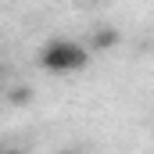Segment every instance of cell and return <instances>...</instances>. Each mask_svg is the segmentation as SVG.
Returning a JSON list of instances; mask_svg holds the SVG:
<instances>
[{"label": "cell", "mask_w": 154, "mask_h": 154, "mask_svg": "<svg viewBox=\"0 0 154 154\" xmlns=\"http://www.w3.org/2000/svg\"><path fill=\"white\" fill-rule=\"evenodd\" d=\"M0 93H4V82H0Z\"/></svg>", "instance_id": "cell-6"}, {"label": "cell", "mask_w": 154, "mask_h": 154, "mask_svg": "<svg viewBox=\"0 0 154 154\" xmlns=\"http://www.w3.org/2000/svg\"><path fill=\"white\" fill-rule=\"evenodd\" d=\"M39 68L50 72V75H68V72H82L90 65V50L75 43V39H50L43 50H39Z\"/></svg>", "instance_id": "cell-1"}, {"label": "cell", "mask_w": 154, "mask_h": 154, "mask_svg": "<svg viewBox=\"0 0 154 154\" xmlns=\"http://www.w3.org/2000/svg\"><path fill=\"white\" fill-rule=\"evenodd\" d=\"M118 29H108V25H104V29H93V32H90V47H86V50H111V47H118Z\"/></svg>", "instance_id": "cell-2"}, {"label": "cell", "mask_w": 154, "mask_h": 154, "mask_svg": "<svg viewBox=\"0 0 154 154\" xmlns=\"http://www.w3.org/2000/svg\"><path fill=\"white\" fill-rule=\"evenodd\" d=\"M57 154H79V151H57Z\"/></svg>", "instance_id": "cell-5"}, {"label": "cell", "mask_w": 154, "mask_h": 154, "mask_svg": "<svg viewBox=\"0 0 154 154\" xmlns=\"http://www.w3.org/2000/svg\"><path fill=\"white\" fill-rule=\"evenodd\" d=\"M7 100H11L14 108H25V104L32 100V86H11V90H7Z\"/></svg>", "instance_id": "cell-3"}, {"label": "cell", "mask_w": 154, "mask_h": 154, "mask_svg": "<svg viewBox=\"0 0 154 154\" xmlns=\"http://www.w3.org/2000/svg\"><path fill=\"white\" fill-rule=\"evenodd\" d=\"M0 154H25V151H18V147H4Z\"/></svg>", "instance_id": "cell-4"}]
</instances>
